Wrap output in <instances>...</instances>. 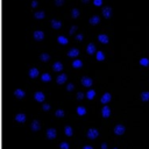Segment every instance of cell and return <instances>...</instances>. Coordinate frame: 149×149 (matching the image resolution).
Listing matches in <instances>:
<instances>
[{
  "instance_id": "2",
  "label": "cell",
  "mask_w": 149,
  "mask_h": 149,
  "mask_svg": "<svg viewBox=\"0 0 149 149\" xmlns=\"http://www.w3.org/2000/svg\"><path fill=\"white\" fill-rule=\"evenodd\" d=\"M125 130H126V128H125V126H122V125H116V126L114 127V133H115L116 135H122V134L125 133Z\"/></svg>"
},
{
  "instance_id": "39",
  "label": "cell",
  "mask_w": 149,
  "mask_h": 149,
  "mask_svg": "<svg viewBox=\"0 0 149 149\" xmlns=\"http://www.w3.org/2000/svg\"><path fill=\"white\" fill-rule=\"evenodd\" d=\"M114 149H116V148H114Z\"/></svg>"
},
{
  "instance_id": "35",
  "label": "cell",
  "mask_w": 149,
  "mask_h": 149,
  "mask_svg": "<svg viewBox=\"0 0 149 149\" xmlns=\"http://www.w3.org/2000/svg\"><path fill=\"white\" fill-rule=\"evenodd\" d=\"M101 149H107V144L106 143H102L101 144Z\"/></svg>"
},
{
  "instance_id": "22",
  "label": "cell",
  "mask_w": 149,
  "mask_h": 149,
  "mask_svg": "<svg viewBox=\"0 0 149 149\" xmlns=\"http://www.w3.org/2000/svg\"><path fill=\"white\" fill-rule=\"evenodd\" d=\"M81 65H83V63H81V61H79V59H74V61H73V63H72V66H73V68H76V69L80 68Z\"/></svg>"
},
{
  "instance_id": "7",
  "label": "cell",
  "mask_w": 149,
  "mask_h": 149,
  "mask_svg": "<svg viewBox=\"0 0 149 149\" xmlns=\"http://www.w3.org/2000/svg\"><path fill=\"white\" fill-rule=\"evenodd\" d=\"M34 98H35L38 102H42V101H44V93H42V92H36V93L34 94Z\"/></svg>"
},
{
  "instance_id": "4",
  "label": "cell",
  "mask_w": 149,
  "mask_h": 149,
  "mask_svg": "<svg viewBox=\"0 0 149 149\" xmlns=\"http://www.w3.org/2000/svg\"><path fill=\"white\" fill-rule=\"evenodd\" d=\"M81 84H83L84 86H86V87H90V86L92 85V79L88 78V77H83V78H81Z\"/></svg>"
},
{
  "instance_id": "8",
  "label": "cell",
  "mask_w": 149,
  "mask_h": 149,
  "mask_svg": "<svg viewBox=\"0 0 149 149\" xmlns=\"http://www.w3.org/2000/svg\"><path fill=\"white\" fill-rule=\"evenodd\" d=\"M111 98H112V95H111V93H108V92H106L102 97H101V102L102 104H107V102H109V100H111Z\"/></svg>"
},
{
  "instance_id": "29",
  "label": "cell",
  "mask_w": 149,
  "mask_h": 149,
  "mask_svg": "<svg viewBox=\"0 0 149 149\" xmlns=\"http://www.w3.org/2000/svg\"><path fill=\"white\" fill-rule=\"evenodd\" d=\"M49 58H50V57H49L48 54H42V55H41V59L44 61V62H45V61H49Z\"/></svg>"
},
{
  "instance_id": "1",
  "label": "cell",
  "mask_w": 149,
  "mask_h": 149,
  "mask_svg": "<svg viewBox=\"0 0 149 149\" xmlns=\"http://www.w3.org/2000/svg\"><path fill=\"white\" fill-rule=\"evenodd\" d=\"M98 135H99V132H98L95 128H91V129L87 130V137H88L90 140H94V139H97Z\"/></svg>"
},
{
  "instance_id": "17",
  "label": "cell",
  "mask_w": 149,
  "mask_h": 149,
  "mask_svg": "<svg viewBox=\"0 0 149 149\" xmlns=\"http://www.w3.org/2000/svg\"><path fill=\"white\" fill-rule=\"evenodd\" d=\"M77 113H78V115H85L86 114V108L83 107V106H79V107H77Z\"/></svg>"
},
{
  "instance_id": "10",
  "label": "cell",
  "mask_w": 149,
  "mask_h": 149,
  "mask_svg": "<svg viewBox=\"0 0 149 149\" xmlns=\"http://www.w3.org/2000/svg\"><path fill=\"white\" fill-rule=\"evenodd\" d=\"M87 52L90 54V55H93L94 52H95V45L93 44V43H90L88 45H87Z\"/></svg>"
},
{
  "instance_id": "11",
  "label": "cell",
  "mask_w": 149,
  "mask_h": 149,
  "mask_svg": "<svg viewBox=\"0 0 149 149\" xmlns=\"http://www.w3.org/2000/svg\"><path fill=\"white\" fill-rule=\"evenodd\" d=\"M78 55H79V51H78V49H74V48L71 49V50L68 52V56H69V57H77Z\"/></svg>"
},
{
  "instance_id": "13",
  "label": "cell",
  "mask_w": 149,
  "mask_h": 149,
  "mask_svg": "<svg viewBox=\"0 0 149 149\" xmlns=\"http://www.w3.org/2000/svg\"><path fill=\"white\" fill-rule=\"evenodd\" d=\"M29 76H30L31 78H36V77L38 76V70H37L36 68L30 69V71H29Z\"/></svg>"
},
{
  "instance_id": "6",
  "label": "cell",
  "mask_w": 149,
  "mask_h": 149,
  "mask_svg": "<svg viewBox=\"0 0 149 149\" xmlns=\"http://www.w3.org/2000/svg\"><path fill=\"white\" fill-rule=\"evenodd\" d=\"M31 130L33 132H37V130H40V128H41V125H40V122L37 121V120H34L33 122H31Z\"/></svg>"
},
{
  "instance_id": "20",
  "label": "cell",
  "mask_w": 149,
  "mask_h": 149,
  "mask_svg": "<svg viewBox=\"0 0 149 149\" xmlns=\"http://www.w3.org/2000/svg\"><path fill=\"white\" fill-rule=\"evenodd\" d=\"M141 100L142 101H149V92H142L141 93Z\"/></svg>"
},
{
  "instance_id": "27",
  "label": "cell",
  "mask_w": 149,
  "mask_h": 149,
  "mask_svg": "<svg viewBox=\"0 0 149 149\" xmlns=\"http://www.w3.org/2000/svg\"><path fill=\"white\" fill-rule=\"evenodd\" d=\"M140 64L143 65V66H147V65H149V59L148 58H142V59H140Z\"/></svg>"
},
{
  "instance_id": "31",
  "label": "cell",
  "mask_w": 149,
  "mask_h": 149,
  "mask_svg": "<svg viewBox=\"0 0 149 149\" xmlns=\"http://www.w3.org/2000/svg\"><path fill=\"white\" fill-rule=\"evenodd\" d=\"M90 22H91V23H98V22H99V19H98L97 16H94V17H92V19L90 20Z\"/></svg>"
},
{
  "instance_id": "12",
  "label": "cell",
  "mask_w": 149,
  "mask_h": 149,
  "mask_svg": "<svg viewBox=\"0 0 149 149\" xmlns=\"http://www.w3.org/2000/svg\"><path fill=\"white\" fill-rule=\"evenodd\" d=\"M65 80H66V74H65V73H62V74H59V76L57 77V83H58V84H64Z\"/></svg>"
},
{
  "instance_id": "28",
  "label": "cell",
  "mask_w": 149,
  "mask_h": 149,
  "mask_svg": "<svg viewBox=\"0 0 149 149\" xmlns=\"http://www.w3.org/2000/svg\"><path fill=\"white\" fill-rule=\"evenodd\" d=\"M51 24H52V27H54V28H56V29H58V28L61 27V22H58V21H55V20L51 22Z\"/></svg>"
},
{
  "instance_id": "16",
  "label": "cell",
  "mask_w": 149,
  "mask_h": 149,
  "mask_svg": "<svg viewBox=\"0 0 149 149\" xmlns=\"http://www.w3.org/2000/svg\"><path fill=\"white\" fill-rule=\"evenodd\" d=\"M52 69H54L55 71H61V70L63 69V65H62L61 62H56V63L52 65Z\"/></svg>"
},
{
  "instance_id": "18",
  "label": "cell",
  "mask_w": 149,
  "mask_h": 149,
  "mask_svg": "<svg viewBox=\"0 0 149 149\" xmlns=\"http://www.w3.org/2000/svg\"><path fill=\"white\" fill-rule=\"evenodd\" d=\"M98 40L101 42V43H108V37H107V35H99V37H98Z\"/></svg>"
},
{
  "instance_id": "32",
  "label": "cell",
  "mask_w": 149,
  "mask_h": 149,
  "mask_svg": "<svg viewBox=\"0 0 149 149\" xmlns=\"http://www.w3.org/2000/svg\"><path fill=\"white\" fill-rule=\"evenodd\" d=\"M84 98V93L83 92H78V94H77V99L78 100H81Z\"/></svg>"
},
{
  "instance_id": "19",
  "label": "cell",
  "mask_w": 149,
  "mask_h": 149,
  "mask_svg": "<svg viewBox=\"0 0 149 149\" xmlns=\"http://www.w3.org/2000/svg\"><path fill=\"white\" fill-rule=\"evenodd\" d=\"M64 133H65V135H66V136H71V135L73 134L72 128H71L70 126H66V127L64 128Z\"/></svg>"
},
{
  "instance_id": "38",
  "label": "cell",
  "mask_w": 149,
  "mask_h": 149,
  "mask_svg": "<svg viewBox=\"0 0 149 149\" xmlns=\"http://www.w3.org/2000/svg\"><path fill=\"white\" fill-rule=\"evenodd\" d=\"M77 38H78V40H79V41H80V40H81V38H83V37H81V35H78V36H77Z\"/></svg>"
},
{
  "instance_id": "25",
  "label": "cell",
  "mask_w": 149,
  "mask_h": 149,
  "mask_svg": "<svg viewBox=\"0 0 149 149\" xmlns=\"http://www.w3.org/2000/svg\"><path fill=\"white\" fill-rule=\"evenodd\" d=\"M50 79H51V77H50L49 73H43L42 74V80L43 81H50Z\"/></svg>"
},
{
  "instance_id": "24",
  "label": "cell",
  "mask_w": 149,
  "mask_h": 149,
  "mask_svg": "<svg viewBox=\"0 0 149 149\" xmlns=\"http://www.w3.org/2000/svg\"><path fill=\"white\" fill-rule=\"evenodd\" d=\"M58 42L61 43V44H66L68 43V38H65L64 36H58Z\"/></svg>"
},
{
  "instance_id": "5",
  "label": "cell",
  "mask_w": 149,
  "mask_h": 149,
  "mask_svg": "<svg viewBox=\"0 0 149 149\" xmlns=\"http://www.w3.org/2000/svg\"><path fill=\"white\" fill-rule=\"evenodd\" d=\"M101 114L104 118H108L111 115V108L108 106H104L102 109H101Z\"/></svg>"
},
{
  "instance_id": "21",
  "label": "cell",
  "mask_w": 149,
  "mask_h": 149,
  "mask_svg": "<svg viewBox=\"0 0 149 149\" xmlns=\"http://www.w3.org/2000/svg\"><path fill=\"white\" fill-rule=\"evenodd\" d=\"M86 97H87V99H93L94 97H95V91L94 90H90L87 93H86Z\"/></svg>"
},
{
  "instance_id": "33",
  "label": "cell",
  "mask_w": 149,
  "mask_h": 149,
  "mask_svg": "<svg viewBox=\"0 0 149 149\" xmlns=\"http://www.w3.org/2000/svg\"><path fill=\"white\" fill-rule=\"evenodd\" d=\"M42 108H43V111H49V109H50V105H48V104H44V105L42 106Z\"/></svg>"
},
{
  "instance_id": "26",
  "label": "cell",
  "mask_w": 149,
  "mask_h": 149,
  "mask_svg": "<svg viewBox=\"0 0 149 149\" xmlns=\"http://www.w3.org/2000/svg\"><path fill=\"white\" fill-rule=\"evenodd\" d=\"M104 58H105L104 52H102V51H98V52H97V59H98V61H102Z\"/></svg>"
},
{
  "instance_id": "37",
  "label": "cell",
  "mask_w": 149,
  "mask_h": 149,
  "mask_svg": "<svg viewBox=\"0 0 149 149\" xmlns=\"http://www.w3.org/2000/svg\"><path fill=\"white\" fill-rule=\"evenodd\" d=\"M94 3H95V5H100V3H101V1H100V0H95V1H94Z\"/></svg>"
},
{
  "instance_id": "14",
  "label": "cell",
  "mask_w": 149,
  "mask_h": 149,
  "mask_svg": "<svg viewBox=\"0 0 149 149\" xmlns=\"http://www.w3.org/2000/svg\"><path fill=\"white\" fill-rule=\"evenodd\" d=\"M34 37H35V40H42L43 37H44V34L42 33V31H40V30H37V31H35L34 33Z\"/></svg>"
},
{
  "instance_id": "3",
  "label": "cell",
  "mask_w": 149,
  "mask_h": 149,
  "mask_svg": "<svg viewBox=\"0 0 149 149\" xmlns=\"http://www.w3.org/2000/svg\"><path fill=\"white\" fill-rule=\"evenodd\" d=\"M56 135H57V133H56V129H54V128H50V129H48V130H47V137H48V139L52 140V139H55V137H56Z\"/></svg>"
},
{
  "instance_id": "30",
  "label": "cell",
  "mask_w": 149,
  "mask_h": 149,
  "mask_svg": "<svg viewBox=\"0 0 149 149\" xmlns=\"http://www.w3.org/2000/svg\"><path fill=\"white\" fill-rule=\"evenodd\" d=\"M59 148H61V149H69V143H66V142H62L61 146H59Z\"/></svg>"
},
{
  "instance_id": "9",
  "label": "cell",
  "mask_w": 149,
  "mask_h": 149,
  "mask_svg": "<svg viewBox=\"0 0 149 149\" xmlns=\"http://www.w3.org/2000/svg\"><path fill=\"white\" fill-rule=\"evenodd\" d=\"M15 120L17 121V122H24L26 121V114L24 113H19V114H16L15 115Z\"/></svg>"
},
{
  "instance_id": "23",
  "label": "cell",
  "mask_w": 149,
  "mask_h": 149,
  "mask_svg": "<svg viewBox=\"0 0 149 149\" xmlns=\"http://www.w3.org/2000/svg\"><path fill=\"white\" fill-rule=\"evenodd\" d=\"M55 115H56V116H58V118H62V116H64V115H65V112H64L63 109H57V111L55 112Z\"/></svg>"
},
{
  "instance_id": "15",
  "label": "cell",
  "mask_w": 149,
  "mask_h": 149,
  "mask_svg": "<svg viewBox=\"0 0 149 149\" xmlns=\"http://www.w3.org/2000/svg\"><path fill=\"white\" fill-rule=\"evenodd\" d=\"M14 95H15L16 98H23V97H24V92H23L22 90L17 88V90L14 91Z\"/></svg>"
},
{
  "instance_id": "36",
  "label": "cell",
  "mask_w": 149,
  "mask_h": 149,
  "mask_svg": "<svg viewBox=\"0 0 149 149\" xmlns=\"http://www.w3.org/2000/svg\"><path fill=\"white\" fill-rule=\"evenodd\" d=\"M83 149H93V148H92L91 146H85V147H84Z\"/></svg>"
},
{
  "instance_id": "34",
  "label": "cell",
  "mask_w": 149,
  "mask_h": 149,
  "mask_svg": "<svg viewBox=\"0 0 149 149\" xmlns=\"http://www.w3.org/2000/svg\"><path fill=\"white\" fill-rule=\"evenodd\" d=\"M73 87H74V85H73V84H69V85L66 86V90H68V91H72V90H73Z\"/></svg>"
}]
</instances>
